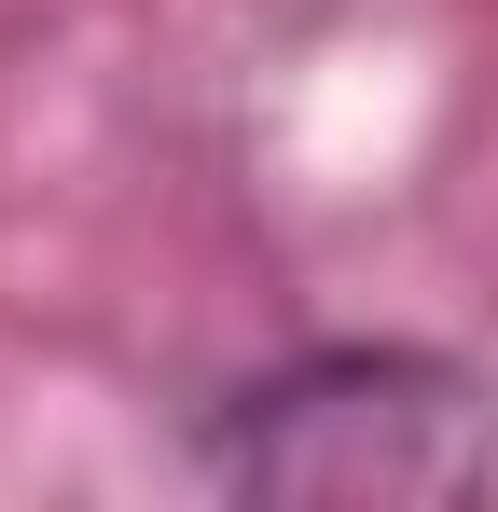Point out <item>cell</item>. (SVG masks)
Masks as SVG:
<instances>
[{
    "instance_id": "1",
    "label": "cell",
    "mask_w": 498,
    "mask_h": 512,
    "mask_svg": "<svg viewBox=\"0 0 498 512\" xmlns=\"http://www.w3.org/2000/svg\"><path fill=\"white\" fill-rule=\"evenodd\" d=\"M208 471L236 499H498V388L415 346H319L236 388Z\"/></svg>"
}]
</instances>
